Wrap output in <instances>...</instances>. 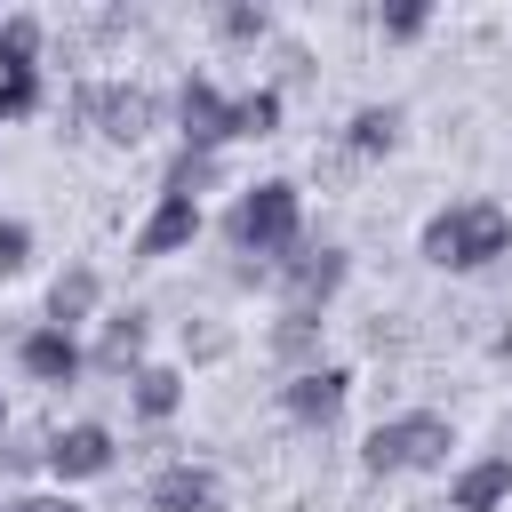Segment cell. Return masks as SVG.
<instances>
[{
  "mask_svg": "<svg viewBox=\"0 0 512 512\" xmlns=\"http://www.w3.org/2000/svg\"><path fill=\"white\" fill-rule=\"evenodd\" d=\"M416 264L448 272V280H480L496 264H512V208L496 192H456L416 224Z\"/></svg>",
  "mask_w": 512,
  "mask_h": 512,
  "instance_id": "cell-1",
  "label": "cell"
},
{
  "mask_svg": "<svg viewBox=\"0 0 512 512\" xmlns=\"http://www.w3.org/2000/svg\"><path fill=\"white\" fill-rule=\"evenodd\" d=\"M464 432H456V416L448 408H392V416H376L368 432H360V472L368 480H448L464 456Z\"/></svg>",
  "mask_w": 512,
  "mask_h": 512,
  "instance_id": "cell-2",
  "label": "cell"
},
{
  "mask_svg": "<svg viewBox=\"0 0 512 512\" xmlns=\"http://www.w3.org/2000/svg\"><path fill=\"white\" fill-rule=\"evenodd\" d=\"M304 232H312V208H304V184H296V176H248V184L216 208V240H224V256L280 264Z\"/></svg>",
  "mask_w": 512,
  "mask_h": 512,
  "instance_id": "cell-3",
  "label": "cell"
},
{
  "mask_svg": "<svg viewBox=\"0 0 512 512\" xmlns=\"http://www.w3.org/2000/svg\"><path fill=\"white\" fill-rule=\"evenodd\" d=\"M120 464H128V440H120V424H104V416H64V424L48 432V488H64V496L112 480Z\"/></svg>",
  "mask_w": 512,
  "mask_h": 512,
  "instance_id": "cell-4",
  "label": "cell"
},
{
  "mask_svg": "<svg viewBox=\"0 0 512 512\" xmlns=\"http://www.w3.org/2000/svg\"><path fill=\"white\" fill-rule=\"evenodd\" d=\"M344 288H352V248H344V240H328V232H304V240L272 264V296H280V304L328 312Z\"/></svg>",
  "mask_w": 512,
  "mask_h": 512,
  "instance_id": "cell-5",
  "label": "cell"
},
{
  "mask_svg": "<svg viewBox=\"0 0 512 512\" xmlns=\"http://www.w3.org/2000/svg\"><path fill=\"white\" fill-rule=\"evenodd\" d=\"M160 128H168V88H152L136 72H104V88H96V144L104 152H136Z\"/></svg>",
  "mask_w": 512,
  "mask_h": 512,
  "instance_id": "cell-6",
  "label": "cell"
},
{
  "mask_svg": "<svg viewBox=\"0 0 512 512\" xmlns=\"http://www.w3.org/2000/svg\"><path fill=\"white\" fill-rule=\"evenodd\" d=\"M168 136L192 152H232V88L216 72H176L168 80Z\"/></svg>",
  "mask_w": 512,
  "mask_h": 512,
  "instance_id": "cell-7",
  "label": "cell"
},
{
  "mask_svg": "<svg viewBox=\"0 0 512 512\" xmlns=\"http://www.w3.org/2000/svg\"><path fill=\"white\" fill-rule=\"evenodd\" d=\"M152 344H160V312L152 304H112L88 328V384H128L144 360H160Z\"/></svg>",
  "mask_w": 512,
  "mask_h": 512,
  "instance_id": "cell-8",
  "label": "cell"
},
{
  "mask_svg": "<svg viewBox=\"0 0 512 512\" xmlns=\"http://www.w3.org/2000/svg\"><path fill=\"white\" fill-rule=\"evenodd\" d=\"M8 360H16V376H24L32 392H56V400L88 384V336L48 328V320H24V328L8 336Z\"/></svg>",
  "mask_w": 512,
  "mask_h": 512,
  "instance_id": "cell-9",
  "label": "cell"
},
{
  "mask_svg": "<svg viewBox=\"0 0 512 512\" xmlns=\"http://www.w3.org/2000/svg\"><path fill=\"white\" fill-rule=\"evenodd\" d=\"M208 240V208L200 200H176V192H152L144 216L128 224V264H176Z\"/></svg>",
  "mask_w": 512,
  "mask_h": 512,
  "instance_id": "cell-10",
  "label": "cell"
},
{
  "mask_svg": "<svg viewBox=\"0 0 512 512\" xmlns=\"http://www.w3.org/2000/svg\"><path fill=\"white\" fill-rule=\"evenodd\" d=\"M352 392H360V376H352L344 360H320V368H304V376H280V384H272L280 424H296V432H336V424H344V408H352Z\"/></svg>",
  "mask_w": 512,
  "mask_h": 512,
  "instance_id": "cell-11",
  "label": "cell"
},
{
  "mask_svg": "<svg viewBox=\"0 0 512 512\" xmlns=\"http://www.w3.org/2000/svg\"><path fill=\"white\" fill-rule=\"evenodd\" d=\"M104 312H112V280H104L88 256H64V264L48 272V288H40V320H48V328H72V336H88Z\"/></svg>",
  "mask_w": 512,
  "mask_h": 512,
  "instance_id": "cell-12",
  "label": "cell"
},
{
  "mask_svg": "<svg viewBox=\"0 0 512 512\" xmlns=\"http://www.w3.org/2000/svg\"><path fill=\"white\" fill-rule=\"evenodd\" d=\"M120 400H128V424H136V432H176V416L192 408V368H184L176 352H160V360H144V368L120 384Z\"/></svg>",
  "mask_w": 512,
  "mask_h": 512,
  "instance_id": "cell-13",
  "label": "cell"
},
{
  "mask_svg": "<svg viewBox=\"0 0 512 512\" xmlns=\"http://www.w3.org/2000/svg\"><path fill=\"white\" fill-rule=\"evenodd\" d=\"M256 344H264L272 376H304V368H320V360H328V312L272 304V312H264V328H256Z\"/></svg>",
  "mask_w": 512,
  "mask_h": 512,
  "instance_id": "cell-14",
  "label": "cell"
},
{
  "mask_svg": "<svg viewBox=\"0 0 512 512\" xmlns=\"http://www.w3.org/2000/svg\"><path fill=\"white\" fill-rule=\"evenodd\" d=\"M400 144H408V104H400V96H368V104H352L344 128H336V152H344L352 168H384Z\"/></svg>",
  "mask_w": 512,
  "mask_h": 512,
  "instance_id": "cell-15",
  "label": "cell"
},
{
  "mask_svg": "<svg viewBox=\"0 0 512 512\" xmlns=\"http://www.w3.org/2000/svg\"><path fill=\"white\" fill-rule=\"evenodd\" d=\"M144 512H224L216 456H176V464L144 472Z\"/></svg>",
  "mask_w": 512,
  "mask_h": 512,
  "instance_id": "cell-16",
  "label": "cell"
},
{
  "mask_svg": "<svg viewBox=\"0 0 512 512\" xmlns=\"http://www.w3.org/2000/svg\"><path fill=\"white\" fill-rule=\"evenodd\" d=\"M448 512H512V456L504 448H472L448 480H440Z\"/></svg>",
  "mask_w": 512,
  "mask_h": 512,
  "instance_id": "cell-17",
  "label": "cell"
},
{
  "mask_svg": "<svg viewBox=\"0 0 512 512\" xmlns=\"http://www.w3.org/2000/svg\"><path fill=\"white\" fill-rule=\"evenodd\" d=\"M56 24L40 8H0V72H48Z\"/></svg>",
  "mask_w": 512,
  "mask_h": 512,
  "instance_id": "cell-18",
  "label": "cell"
},
{
  "mask_svg": "<svg viewBox=\"0 0 512 512\" xmlns=\"http://www.w3.org/2000/svg\"><path fill=\"white\" fill-rule=\"evenodd\" d=\"M208 40H216V48H256V56H264V48L280 40V16H272L264 0H216V8H208Z\"/></svg>",
  "mask_w": 512,
  "mask_h": 512,
  "instance_id": "cell-19",
  "label": "cell"
},
{
  "mask_svg": "<svg viewBox=\"0 0 512 512\" xmlns=\"http://www.w3.org/2000/svg\"><path fill=\"white\" fill-rule=\"evenodd\" d=\"M224 176H232V152H192V144H176V152L160 160V192L200 200V208H208V192H224Z\"/></svg>",
  "mask_w": 512,
  "mask_h": 512,
  "instance_id": "cell-20",
  "label": "cell"
},
{
  "mask_svg": "<svg viewBox=\"0 0 512 512\" xmlns=\"http://www.w3.org/2000/svg\"><path fill=\"white\" fill-rule=\"evenodd\" d=\"M48 432H56V424H24V416H16V432L0 440V488H8V496L48 488Z\"/></svg>",
  "mask_w": 512,
  "mask_h": 512,
  "instance_id": "cell-21",
  "label": "cell"
},
{
  "mask_svg": "<svg viewBox=\"0 0 512 512\" xmlns=\"http://www.w3.org/2000/svg\"><path fill=\"white\" fill-rule=\"evenodd\" d=\"M280 128H288V96H280L272 80L232 88V144H272Z\"/></svg>",
  "mask_w": 512,
  "mask_h": 512,
  "instance_id": "cell-22",
  "label": "cell"
},
{
  "mask_svg": "<svg viewBox=\"0 0 512 512\" xmlns=\"http://www.w3.org/2000/svg\"><path fill=\"white\" fill-rule=\"evenodd\" d=\"M232 352H240V336H232L224 312H184V320H176V360H184V368H224Z\"/></svg>",
  "mask_w": 512,
  "mask_h": 512,
  "instance_id": "cell-23",
  "label": "cell"
},
{
  "mask_svg": "<svg viewBox=\"0 0 512 512\" xmlns=\"http://www.w3.org/2000/svg\"><path fill=\"white\" fill-rule=\"evenodd\" d=\"M264 80H272L280 96H296V88H320V56H312L296 32H280V40L264 48Z\"/></svg>",
  "mask_w": 512,
  "mask_h": 512,
  "instance_id": "cell-24",
  "label": "cell"
},
{
  "mask_svg": "<svg viewBox=\"0 0 512 512\" xmlns=\"http://www.w3.org/2000/svg\"><path fill=\"white\" fill-rule=\"evenodd\" d=\"M40 112H56L48 72H0V128H24V120H40Z\"/></svg>",
  "mask_w": 512,
  "mask_h": 512,
  "instance_id": "cell-25",
  "label": "cell"
},
{
  "mask_svg": "<svg viewBox=\"0 0 512 512\" xmlns=\"http://www.w3.org/2000/svg\"><path fill=\"white\" fill-rule=\"evenodd\" d=\"M368 32H376V40H392V48H408V40H424V32H432V8H424V0L368 8Z\"/></svg>",
  "mask_w": 512,
  "mask_h": 512,
  "instance_id": "cell-26",
  "label": "cell"
},
{
  "mask_svg": "<svg viewBox=\"0 0 512 512\" xmlns=\"http://www.w3.org/2000/svg\"><path fill=\"white\" fill-rule=\"evenodd\" d=\"M32 256H40L32 216H0V280H24V272H32Z\"/></svg>",
  "mask_w": 512,
  "mask_h": 512,
  "instance_id": "cell-27",
  "label": "cell"
},
{
  "mask_svg": "<svg viewBox=\"0 0 512 512\" xmlns=\"http://www.w3.org/2000/svg\"><path fill=\"white\" fill-rule=\"evenodd\" d=\"M216 280L232 296H272V264H256V256H216Z\"/></svg>",
  "mask_w": 512,
  "mask_h": 512,
  "instance_id": "cell-28",
  "label": "cell"
},
{
  "mask_svg": "<svg viewBox=\"0 0 512 512\" xmlns=\"http://www.w3.org/2000/svg\"><path fill=\"white\" fill-rule=\"evenodd\" d=\"M408 344V312H376V328H368V352H400Z\"/></svg>",
  "mask_w": 512,
  "mask_h": 512,
  "instance_id": "cell-29",
  "label": "cell"
},
{
  "mask_svg": "<svg viewBox=\"0 0 512 512\" xmlns=\"http://www.w3.org/2000/svg\"><path fill=\"white\" fill-rule=\"evenodd\" d=\"M488 360H496V368H512V320H496V328H488Z\"/></svg>",
  "mask_w": 512,
  "mask_h": 512,
  "instance_id": "cell-30",
  "label": "cell"
},
{
  "mask_svg": "<svg viewBox=\"0 0 512 512\" xmlns=\"http://www.w3.org/2000/svg\"><path fill=\"white\" fill-rule=\"evenodd\" d=\"M40 512H88L80 496H64V488H40Z\"/></svg>",
  "mask_w": 512,
  "mask_h": 512,
  "instance_id": "cell-31",
  "label": "cell"
},
{
  "mask_svg": "<svg viewBox=\"0 0 512 512\" xmlns=\"http://www.w3.org/2000/svg\"><path fill=\"white\" fill-rule=\"evenodd\" d=\"M16 432V400H8V384H0V440Z\"/></svg>",
  "mask_w": 512,
  "mask_h": 512,
  "instance_id": "cell-32",
  "label": "cell"
},
{
  "mask_svg": "<svg viewBox=\"0 0 512 512\" xmlns=\"http://www.w3.org/2000/svg\"><path fill=\"white\" fill-rule=\"evenodd\" d=\"M504 456H512V416H504Z\"/></svg>",
  "mask_w": 512,
  "mask_h": 512,
  "instance_id": "cell-33",
  "label": "cell"
},
{
  "mask_svg": "<svg viewBox=\"0 0 512 512\" xmlns=\"http://www.w3.org/2000/svg\"><path fill=\"white\" fill-rule=\"evenodd\" d=\"M432 512H448V504H432Z\"/></svg>",
  "mask_w": 512,
  "mask_h": 512,
  "instance_id": "cell-34",
  "label": "cell"
},
{
  "mask_svg": "<svg viewBox=\"0 0 512 512\" xmlns=\"http://www.w3.org/2000/svg\"><path fill=\"white\" fill-rule=\"evenodd\" d=\"M0 504H8V488H0Z\"/></svg>",
  "mask_w": 512,
  "mask_h": 512,
  "instance_id": "cell-35",
  "label": "cell"
}]
</instances>
